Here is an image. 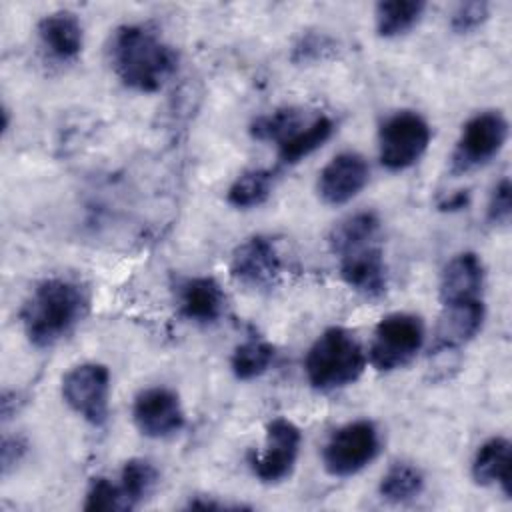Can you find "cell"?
Masks as SVG:
<instances>
[{"label":"cell","instance_id":"10","mask_svg":"<svg viewBox=\"0 0 512 512\" xmlns=\"http://www.w3.org/2000/svg\"><path fill=\"white\" fill-rule=\"evenodd\" d=\"M302 434L298 426L286 418H274L266 426L264 452L254 454L252 472L266 484H276L288 478L300 454Z\"/></svg>","mask_w":512,"mask_h":512},{"label":"cell","instance_id":"28","mask_svg":"<svg viewBox=\"0 0 512 512\" xmlns=\"http://www.w3.org/2000/svg\"><path fill=\"white\" fill-rule=\"evenodd\" d=\"M490 14V6L482 0H474V2H460L450 16V26L454 32L458 34H466L476 30L478 26H482L488 20Z\"/></svg>","mask_w":512,"mask_h":512},{"label":"cell","instance_id":"22","mask_svg":"<svg viewBox=\"0 0 512 512\" xmlns=\"http://www.w3.org/2000/svg\"><path fill=\"white\" fill-rule=\"evenodd\" d=\"M424 490V476L422 472L408 464V462H396L392 464L386 474L380 480L378 492L386 502L392 504H404L414 498H418Z\"/></svg>","mask_w":512,"mask_h":512},{"label":"cell","instance_id":"12","mask_svg":"<svg viewBox=\"0 0 512 512\" xmlns=\"http://www.w3.org/2000/svg\"><path fill=\"white\" fill-rule=\"evenodd\" d=\"M132 418L148 438H168L184 428V410L174 390L152 386L134 398Z\"/></svg>","mask_w":512,"mask_h":512},{"label":"cell","instance_id":"8","mask_svg":"<svg viewBox=\"0 0 512 512\" xmlns=\"http://www.w3.org/2000/svg\"><path fill=\"white\" fill-rule=\"evenodd\" d=\"M378 236L380 234L358 238L334 250V254L338 256L342 280L352 290L372 300L384 296L388 286L386 262Z\"/></svg>","mask_w":512,"mask_h":512},{"label":"cell","instance_id":"19","mask_svg":"<svg viewBox=\"0 0 512 512\" xmlns=\"http://www.w3.org/2000/svg\"><path fill=\"white\" fill-rule=\"evenodd\" d=\"M334 132V122L330 116L320 114L306 122L298 132H294L286 142L278 146V158L284 164H296L302 158L318 150Z\"/></svg>","mask_w":512,"mask_h":512},{"label":"cell","instance_id":"4","mask_svg":"<svg viewBox=\"0 0 512 512\" xmlns=\"http://www.w3.org/2000/svg\"><path fill=\"white\" fill-rule=\"evenodd\" d=\"M424 324L418 316L394 312L384 316L370 344V364L380 372H392L406 366L422 348Z\"/></svg>","mask_w":512,"mask_h":512},{"label":"cell","instance_id":"16","mask_svg":"<svg viewBox=\"0 0 512 512\" xmlns=\"http://www.w3.org/2000/svg\"><path fill=\"white\" fill-rule=\"evenodd\" d=\"M484 286V266L474 252H462L454 256L440 278L442 304L480 300Z\"/></svg>","mask_w":512,"mask_h":512},{"label":"cell","instance_id":"18","mask_svg":"<svg viewBox=\"0 0 512 512\" xmlns=\"http://www.w3.org/2000/svg\"><path fill=\"white\" fill-rule=\"evenodd\" d=\"M510 468H512L510 442H508V438H502V436H494V438L486 440L478 448V452L472 460L474 480L482 486L500 484V488L506 496L512 494Z\"/></svg>","mask_w":512,"mask_h":512},{"label":"cell","instance_id":"2","mask_svg":"<svg viewBox=\"0 0 512 512\" xmlns=\"http://www.w3.org/2000/svg\"><path fill=\"white\" fill-rule=\"evenodd\" d=\"M110 62L124 86L156 92L174 74L176 50L144 24H124L110 38Z\"/></svg>","mask_w":512,"mask_h":512},{"label":"cell","instance_id":"6","mask_svg":"<svg viewBox=\"0 0 512 512\" xmlns=\"http://www.w3.org/2000/svg\"><path fill=\"white\" fill-rule=\"evenodd\" d=\"M508 138V122L498 110H486L472 116L460 132L450 156V170L466 174L488 164Z\"/></svg>","mask_w":512,"mask_h":512},{"label":"cell","instance_id":"17","mask_svg":"<svg viewBox=\"0 0 512 512\" xmlns=\"http://www.w3.org/2000/svg\"><path fill=\"white\" fill-rule=\"evenodd\" d=\"M38 38L42 46L54 56L56 60L68 62L78 58L84 42L82 24L76 18V14L68 10H58L52 14H46L38 22Z\"/></svg>","mask_w":512,"mask_h":512},{"label":"cell","instance_id":"7","mask_svg":"<svg viewBox=\"0 0 512 512\" xmlns=\"http://www.w3.org/2000/svg\"><path fill=\"white\" fill-rule=\"evenodd\" d=\"M428 122L412 110H400L380 126L378 148L380 162L388 170H406L414 166L430 144Z\"/></svg>","mask_w":512,"mask_h":512},{"label":"cell","instance_id":"30","mask_svg":"<svg viewBox=\"0 0 512 512\" xmlns=\"http://www.w3.org/2000/svg\"><path fill=\"white\" fill-rule=\"evenodd\" d=\"M28 444L22 436H4L2 440V472L8 474L26 454Z\"/></svg>","mask_w":512,"mask_h":512},{"label":"cell","instance_id":"31","mask_svg":"<svg viewBox=\"0 0 512 512\" xmlns=\"http://www.w3.org/2000/svg\"><path fill=\"white\" fill-rule=\"evenodd\" d=\"M464 204H466V194H456V196H452L450 200H446L444 204H442V208H450V210H454V208H464Z\"/></svg>","mask_w":512,"mask_h":512},{"label":"cell","instance_id":"27","mask_svg":"<svg viewBox=\"0 0 512 512\" xmlns=\"http://www.w3.org/2000/svg\"><path fill=\"white\" fill-rule=\"evenodd\" d=\"M338 42L324 32H308L292 48V62L308 64L332 58L336 54Z\"/></svg>","mask_w":512,"mask_h":512},{"label":"cell","instance_id":"24","mask_svg":"<svg viewBox=\"0 0 512 512\" xmlns=\"http://www.w3.org/2000/svg\"><path fill=\"white\" fill-rule=\"evenodd\" d=\"M274 174L264 168L242 172L228 188V202L236 208L248 210L264 204L272 192Z\"/></svg>","mask_w":512,"mask_h":512},{"label":"cell","instance_id":"26","mask_svg":"<svg viewBox=\"0 0 512 512\" xmlns=\"http://www.w3.org/2000/svg\"><path fill=\"white\" fill-rule=\"evenodd\" d=\"M84 510H102V512H124L132 510L120 484L110 482L108 478H94L86 492Z\"/></svg>","mask_w":512,"mask_h":512},{"label":"cell","instance_id":"11","mask_svg":"<svg viewBox=\"0 0 512 512\" xmlns=\"http://www.w3.org/2000/svg\"><path fill=\"white\" fill-rule=\"evenodd\" d=\"M282 272L280 254L276 250V244L268 236H252L236 246L230 260V274L236 282L242 286L256 290V292H268L276 288Z\"/></svg>","mask_w":512,"mask_h":512},{"label":"cell","instance_id":"25","mask_svg":"<svg viewBox=\"0 0 512 512\" xmlns=\"http://www.w3.org/2000/svg\"><path fill=\"white\" fill-rule=\"evenodd\" d=\"M120 486L132 504L136 508L140 502H144L158 486L160 474L156 466L144 458H132L124 462L122 472H120Z\"/></svg>","mask_w":512,"mask_h":512},{"label":"cell","instance_id":"29","mask_svg":"<svg viewBox=\"0 0 512 512\" xmlns=\"http://www.w3.org/2000/svg\"><path fill=\"white\" fill-rule=\"evenodd\" d=\"M512 186L508 178H502L492 194H490V202H488V220L492 224H508L510 214H512V198H510Z\"/></svg>","mask_w":512,"mask_h":512},{"label":"cell","instance_id":"14","mask_svg":"<svg viewBox=\"0 0 512 512\" xmlns=\"http://www.w3.org/2000/svg\"><path fill=\"white\" fill-rule=\"evenodd\" d=\"M180 316L196 324H214L226 308L222 286L212 276L180 278L174 286Z\"/></svg>","mask_w":512,"mask_h":512},{"label":"cell","instance_id":"9","mask_svg":"<svg viewBox=\"0 0 512 512\" xmlns=\"http://www.w3.org/2000/svg\"><path fill=\"white\" fill-rule=\"evenodd\" d=\"M110 372L104 364L84 362L68 370L62 378L64 402L92 426L108 420Z\"/></svg>","mask_w":512,"mask_h":512},{"label":"cell","instance_id":"15","mask_svg":"<svg viewBox=\"0 0 512 512\" xmlns=\"http://www.w3.org/2000/svg\"><path fill=\"white\" fill-rule=\"evenodd\" d=\"M484 304L482 300L452 302L444 304L434 332L432 354L456 352L460 346L470 342L482 328Z\"/></svg>","mask_w":512,"mask_h":512},{"label":"cell","instance_id":"23","mask_svg":"<svg viewBox=\"0 0 512 512\" xmlns=\"http://www.w3.org/2000/svg\"><path fill=\"white\" fill-rule=\"evenodd\" d=\"M274 346L264 338L250 336L242 344H238L232 352L230 366L238 380H252L262 376L274 362Z\"/></svg>","mask_w":512,"mask_h":512},{"label":"cell","instance_id":"3","mask_svg":"<svg viewBox=\"0 0 512 512\" xmlns=\"http://www.w3.org/2000/svg\"><path fill=\"white\" fill-rule=\"evenodd\" d=\"M366 366V354L356 336L342 328L332 326L324 330L310 346L304 370L312 388L332 392L354 384Z\"/></svg>","mask_w":512,"mask_h":512},{"label":"cell","instance_id":"1","mask_svg":"<svg viewBox=\"0 0 512 512\" xmlns=\"http://www.w3.org/2000/svg\"><path fill=\"white\" fill-rule=\"evenodd\" d=\"M90 298L82 284L68 278H48L26 298L20 322L36 348H50L68 336L88 314Z\"/></svg>","mask_w":512,"mask_h":512},{"label":"cell","instance_id":"13","mask_svg":"<svg viewBox=\"0 0 512 512\" xmlns=\"http://www.w3.org/2000/svg\"><path fill=\"white\" fill-rule=\"evenodd\" d=\"M370 178V168L358 152L336 154L318 176V194L326 204L340 206L350 202Z\"/></svg>","mask_w":512,"mask_h":512},{"label":"cell","instance_id":"5","mask_svg":"<svg viewBox=\"0 0 512 512\" xmlns=\"http://www.w3.org/2000/svg\"><path fill=\"white\" fill-rule=\"evenodd\" d=\"M380 452V432L370 420H354L338 428L322 450L328 474L346 478L366 468Z\"/></svg>","mask_w":512,"mask_h":512},{"label":"cell","instance_id":"21","mask_svg":"<svg viewBox=\"0 0 512 512\" xmlns=\"http://www.w3.org/2000/svg\"><path fill=\"white\" fill-rule=\"evenodd\" d=\"M304 124L306 120L300 108L282 106V108H276L274 112L254 118L250 124V134L260 142H276V146H280Z\"/></svg>","mask_w":512,"mask_h":512},{"label":"cell","instance_id":"20","mask_svg":"<svg viewBox=\"0 0 512 512\" xmlns=\"http://www.w3.org/2000/svg\"><path fill=\"white\" fill-rule=\"evenodd\" d=\"M426 4L422 0H386L376 4V30L384 38H396L410 32L422 18Z\"/></svg>","mask_w":512,"mask_h":512}]
</instances>
